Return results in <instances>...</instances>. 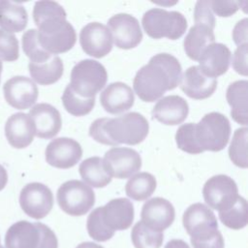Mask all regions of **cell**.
<instances>
[{
	"instance_id": "obj_4",
	"label": "cell",
	"mask_w": 248,
	"mask_h": 248,
	"mask_svg": "<svg viewBox=\"0 0 248 248\" xmlns=\"http://www.w3.org/2000/svg\"><path fill=\"white\" fill-rule=\"evenodd\" d=\"M141 23L145 33L153 39L176 40L185 33L187 28V20L181 13L168 12L160 8L145 12Z\"/></svg>"
},
{
	"instance_id": "obj_42",
	"label": "cell",
	"mask_w": 248,
	"mask_h": 248,
	"mask_svg": "<svg viewBox=\"0 0 248 248\" xmlns=\"http://www.w3.org/2000/svg\"><path fill=\"white\" fill-rule=\"evenodd\" d=\"M239 1H210V8L213 14L219 16H231L238 10Z\"/></svg>"
},
{
	"instance_id": "obj_21",
	"label": "cell",
	"mask_w": 248,
	"mask_h": 248,
	"mask_svg": "<svg viewBox=\"0 0 248 248\" xmlns=\"http://www.w3.org/2000/svg\"><path fill=\"white\" fill-rule=\"evenodd\" d=\"M5 136L15 148L27 147L34 139L35 128L30 116L23 112L11 115L5 124Z\"/></svg>"
},
{
	"instance_id": "obj_23",
	"label": "cell",
	"mask_w": 248,
	"mask_h": 248,
	"mask_svg": "<svg viewBox=\"0 0 248 248\" xmlns=\"http://www.w3.org/2000/svg\"><path fill=\"white\" fill-rule=\"evenodd\" d=\"M135 97L132 88L126 83L112 82L101 93L100 103L104 109L111 114H117L130 109Z\"/></svg>"
},
{
	"instance_id": "obj_29",
	"label": "cell",
	"mask_w": 248,
	"mask_h": 248,
	"mask_svg": "<svg viewBox=\"0 0 248 248\" xmlns=\"http://www.w3.org/2000/svg\"><path fill=\"white\" fill-rule=\"evenodd\" d=\"M78 170L81 178L89 187L103 188L111 181V177L104 167L103 159L100 157L85 159L79 165Z\"/></svg>"
},
{
	"instance_id": "obj_35",
	"label": "cell",
	"mask_w": 248,
	"mask_h": 248,
	"mask_svg": "<svg viewBox=\"0 0 248 248\" xmlns=\"http://www.w3.org/2000/svg\"><path fill=\"white\" fill-rule=\"evenodd\" d=\"M22 48L32 63H44L53 56L40 46L37 29H29L24 32L22 35Z\"/></svg>"
},
{
	"instance_id": "obj_46",
	"label": "cell",
	"mask_w": 248,
	"mask_h": 248,
	"mask_svg": "<svg viewBox=\"0 0 248 248\" xmlns=\"http://www.w3.org/2000/svg\"><path fill=\"white\" fill-rule=\"evenodd\" d=\"M165 248H190V247L185 241L181 239H171L166 244Z\"/></svg>"
},
{
	"instance_id": "obj_47",
	"label": "cell",
	"mask_w": 248,
	"mask_h": 248,
	"mask_svg": "<svg viewBox=\"0 0 248 248\" xmlns=\"http://www.w3.org/2000/svg\"><path fill=\"white\" fill-rule=\"evenodd\" d=\"M8 182V174L5 168L0 165V191L3 190Z\"/></svg>"
},
{
	"instance_id": "obj_1",
	"label": "cell",
	"mask_w": 248,
	"mask_h": 248,
	"mask_svg": "<svg viewBox=\"0 0 248 248\" xmlns=\"http://www.w3.org/2000/svg\"><path fill=\"white\" fill-rule=\"evenodd\" d=\"M181 65L169 53L152 56L148 64L141 67L134 78V90L144 102L160 99L168 90L174 89L180 81Z\"/></svg>"
},
{
	"instance_id": "obj_33",
	"label": "cell",
	"mask_w": 248,
	"mask_h": 248,
	"mask_svg": "<svg viewBox=\"0 0 248 248\" xmlns=\"http://www.w3.org/2000/svg\"><path fill=\"white\" fill-rule=\"evenodd\" d=\"M62 103L65 109L72 115L83 116L88 114L95 105V98H82L77 95L68 84L62 95Z\"/></svg>"
},
{
	"instance_id": "obj_6",
	"label": "cell",
	"mask_w": 248,
	"mask_h": 248,
	"mask_svg": "<svg viewBox=\"0 0 248 248\" xmlns=\"http://www.w3.org/2000/svg\"><path fill=\"white\" fill-rule=\"evenodd\" d=\"M107 79L106 68L100 62L85 59L72 69L69 85L77 95L90 99L95 98V95L106 85Z\"/></svg>"
},
{
	"instance_id": "obj_32",
	"label": "cell",
	"mask_w": 248,
	"mask_h": 248,
	"mask_svg": "<svg viewBox=\"0 0 248 248\" xmlns=\"http://www.w3.org/2000/svg\"><path fill=\"white\" fill-rule=\"evenodd\" d=\"M131 239L136 248H160L164 235L163 232H157L140 221L132 229Z\"/></svg>"
},
{
	"instance_id": "obj_3",
	"label": "cell",
	"mask_w": 248,
	"mask_h": 248,
	"mask_svg": "<svg viewBox=\"0 0 248 248\" xmlns=\"http://www.w3.org/2000/svg\"><path fill=\"white\" fill-rule=\"evenodd\" d=\"M195 140L203 151L217 152L226 147L231 136L229 119L219 112L205 114L199 123H195Z\"/></svg>"
},
{
	"instance_id": "obj_43",
	"label": "cell",
	"mask_w": 248,
	"mask_h": 248,
	"mask_svg": "<svg viewBox=\"0 0 248 248\" xmlns=\"http://www.w3.org/2000/svg\"><path fill=\"white\" fill-rule=\"evenodd\" d=\"M247 44L238 46L232 56V68L238 74L247 76Z\"/></svg>"
},
{
	"instance_id": "obj_10",
	"label": "cell",
	"mask_w": 248,
	"mask_h": 248,
	"mask_svg": "<svg viewBox=\"0 0 248 248\" xmlns=\"http://www.w3.org/2000/svg\"><path fill=\"white\" fill-rule=\"evenodd\" d=\"M19 204L23 212L29 217L37 220L43 219L52 209L53 195L45 184L31 182L21 189Z\"/></svg>"
},
{
	"instance_id": "obj_30",
	"label": "cell",
	"mask_w": 248,
	"mask_h": 248,
	"mask_svg": "<svg viewBox=\"0 0 248 248\" xmlns=\"http://www.w3.org/2000/svg\"><path fill=\"white\" fill-rule=\"evenodd\" d=\"M156 178L148 172H140L133 175L125 186L126 195L135 201L147 200L155 191Z\"/></svg>"
},
{
	"instance_id": "obj_16",
	"label": "cell",
	"mask_w": 248,
	"mask_h": 248,
	"mask_svg": "<svg viewBox=\"0 0 248 248\" xmlns=\"http://www.w3.org/2000/svg\"><path fill=\"white\" fill-rule=\"evenodd\" d=\"M141 222L149 229L163 232L174 221L175 210L166 199L153 198L145 202L140 212Z\"/></svg>"
},
{
	"instance_id": "obj_50",
	"label": "cell",
	"mask_w": 248,
	"mask_h": 248,
	"mask_svg": "<svg viewBox=\"0 0 248 248\" xmlns=\"http://www.w3.org/2000/svg\"><path fill=\"white\" fill-rule=\"evenodd\" d=\"M0 248H4V247H2V246H1V247H0Z\"/></svg>"
},
{
	"instance_id": "obj_34",
	"label": "cell",
	"mask_w": 248,
	"mask_h": 248,
	"mask_svg": "<svg viewBox=\"0 0 248 248\" xmlns=\"http://www.w3.org/2000/svg\"><path fill=\"white\" fill-rule=\"evenodd\" d=\"M247 137L248 129L246 127L236 129L229 147L230 159L235 166L242 169H246L248 166Z\"/></svg>"
},
{
	"instance_id": "obj_36",
	"label": "cell",
	"mask_w": 248,
	"mask_h": 248,
	"mask_svg": "<svg viewBox=\"0 0 248 248\" xmlns=\"http://www.w3.org/2000/svg\"><path fill=\"white\" fill-rule=\"evenodd\" d=\"M86 228L88 234L96 241H107L114 235V232L109 230L103 221L101 207L95 208L88 216Z\"/></svg>"
},
{
	"instance_id": "obj_28",
	"label": "cell",
	"mask_w": 248,
	"mask_h": 248,
	"mask_svg": "<svg viewBox=\"0 0 248 248\" xmlns=\"http://www.w3.org/2000/svg\"><path fill=\"white\" fill-rule=\"evenodd\" d=\"M29 73L33 80L41 85H49L55 83L63 75L64 65L60 57L53 55L49 60L44 63L28 64Z\"/></svg>"
},
{
	"instance_id": "obj_13",
	"label": "cell",
	"mask_w": 248,
	"mask_h": 248,
	"mask_svg": "<svg viewBox=\"0 0 248 248\" xmlns=\"http://www.w3.org/2000/svg\"><path fill=\"white\" fill-rule=\"evenodd\" d=\"M3 92L7 103L17 109H26L34 106L39 95L36 83L22 76L9 78L4 83Z\"/></svg>"
},
{
	"instance_id": "obj_7",
	"label": "cell",
	"mask_w": 248,
	"mask_h": 248,
	"mask_svg": "<svg viewBox=\"0 0 248 248\" xmlns=\"http://www.w3.org/2000/svg\"><path fill=\"white\" fill-rule=\"evenodd\" d=\"M57 202L65 213L81 216L93 207L95 193L91 187L80 180H69L58 188Z\"/></svg>"
},
{
	"instance_id": "obj_22",
	"label": "cell",
	"mask_w": 248,
	"mask_h": 248,
	"mask_svg": "<svg viewBox=\"0 0 248 248\" xmlns=\"http://www.w3.org/2000/svg\"><path fill=\"white\" fill-rule=\"evenodd\" d=\"M188 112V103L177 95L163 97L152 109L153 117L165 125L181 124L186 119Z\"/></svg>"
},
{
	"instance_id": "obj_12",
	"label": "cell",
	"mask_w": 248,
	"mask_h": 248,
	"mask_svg": "<svg viewBox=\"0 0 248 248\" xmlns=\"http://www.w3.org/2000/svg\"><path fill=\"white\" fill-rule=\"evenodd\" d=\"M114 45L122 49L136 47L142 39V32L138 19L129 14H117L108 22Z\"/></svg>"
},
{
	"instance_id": "obj_27",
	"label": "cell",
	"mask_w": 248,
	"mask_h": 248,
	"mask_svg": "<svg viewBox=\"0 0 248 248\" xmlns=\"http://www.w3.org/2000/svg\"><path fill=\"white\" fill-rule=\"evenodd\" d=\"M27 21V12L21 4L8 0H0L1 29L13 34L20 32L25 29Z\"/></svg>"
},
{
	"instance_id": "obj_24",
	"label": "cell",
	"mask_w": 248,
	"mask_h": 248,
	"mask_svg": "<svg viewBox=\"0 0 248 248\" xmlns=\"http://www.w3.org/2000/svg\"><path fill=\"white\" fill-rule=\"evenodd\" d=\"M40 232L36 223L21 220L13 224L5 235L6 248H37Z\"/></svg>"
},
{
	"instance_id": "obj_9",
	"label": "cell",
	"mask_w": 248,
	"mask_h": 248,
	"mask_svg": "<svg viewBox=\"0 0 248 248\" xmlns=\"http://www.w3.org/2000/svg\"><path fill=\"white\" fill-rule=\"evenodd\" d=\"M202 195L206 204L219 212L231 208L239 196L234 180L225 174L210 177L203 185Z\"/></svg>"
},
{
	"instance_id": "obj_38",
	"label": "cell",
	"mask_w": 248,
	"mask_h": 248,
	"mask_svg": "<svg viewBox=\"0 0 248 248\" xmlns=\"http://www.w3.org/2000/svg\"><path fill=\"white\" fill-rule=\"evenodd\" d=\"M195 123L181 125L175 134L176 144L179 149L189 154H200L202 151L198 146L195 140Z\"/></svg>"
},
{
	"instance_id": "obj_39",
	"label": "cell",
	"mask_w": 248,
	"mask_h": 248,
	"mask_svg": "<svg viewBox=\"0 0 248 248\" xmlns=\"http://www.w3.org/2000/svg\"><path fill=\"white\" fill-rule=\"evenodd\" d=\"M19 56V46L16 37L0 28V59L16 61Z\"/></svg>"
},
{
	"instance_id": "obj_51",
	"label": "cell",
	"mask_w": 248,
	"mask_h": 248,
	"mask_svg": "<svg viewBox=\"0 0 248 248\" xmlns=\"http://www.w3.org/2000/svg\"><path fill=\"white\" fill-rule=\"evenodd\" d=\"M0 247H1V244H0Z\"/></svg>"
},
{
	"instance_id": "obj_25",
	"label": "cell",
	"mask_w": 248,
	"mask_h": 248,
	"mask_svg": "<svg viewBox=\"0 0 248 248\" xmlns=\"http://www.w3.org/2000/svg\"><path fill=\"white\" fill-rule=\"evenodd\" d=\"M213 43H215L213 29L203 24H195L188 31L183 46L189 58L199 61L202 51Z\"/></svg>"
},
{
	"instance_id": "obj_37",
	"label": "cell",
	"mask_w": 248,
	"mask_h": 248,
	"mask_svg": "<svg viewBox=\"0 0 248 248\" xmlns=\"http://www.w3.org/2000/svg\"><path fill=\"white\" fill-rule=\"evenodd\" d=\"M66 16L63 7L54 1H38L33 8V19L36 25L46 20Z\"/></svg>"
},
{
	"instance_id": "obj_5",
	"label": "cell",
	"mask_w": 248,
	"mask_h": 248,
	"mask_svg": "<svg viewBox=\"0 0 248 248\" xmlns=\"http://www.w3.org/2000/svg\"><path fill=\"white\" fill-rule=\"evenodd\" d=\"M37 27L40 46L51 55L66 52L76 44V31L66 17L46 20Z\"/></svg>"
},
{
	"instance_id": "obj_2",
	"label": "cell",
	"mask_w": 248,
	"mask_h": 248,
	"mask_svg": "<svg viewBox=\"0 0 248 248\" xmlns=\"http://www.w3.org/2000/svg\"><path fill=\"white\" fill-rule=\"evenodd\" d=\"M148 131L149 125L143 115L129 112L115 118L96 119L89 128V135L96 141L106 145H136L143 141Z\"/></svg>"
},
{
	"instance_id": "obj_48",
	"label": "cell",
	"mask_w": 248,
	"mask_h": 248,
	"mask_svg": "<svg viewBox=\"0 0 248 248\" xmlns=\"http://www.w3.org/2000/svg\"><path fill=\"white\" fill-rule=\"evenodd\" d=\"M76 248H104V247L94 242H82L78 244Z\"/></svg>"
},
{
	"instance_id": "obj_45",
	"label": "cell",
	"mask_w": 248,
	"mask_h": 248,
	"mask_svg": "<svg viewBox=\"0 0 248 248\" xmlns=\"http://www.w3.org/2000/svg\"><path fill=\"white\" fill-rule=\"evenodd\" d=\"M232 38L237 46L247 44V18L238 21L232 31Z\"/></svg>"
},
{
	"instance_id": "obj_15",
	"label": "cell",
	"mask_w": 248,
	"mask_h": 248,
	"mask_svg": "<svg viewBox=\"0 0 248 248\" xmlns=\"http://www.w3.org/2000/svg\"><path fill=\"white\" fill-rule=\"evenodd\" d=\"M79 43L83 51L95 58H102L112 48V37L108 28L100 22H90L82 27Z\"/></svg>"
},
{
	"instance_id": "obj_19",
	"label": "cell",
	"mask_w": 248,
	"mask_h": 248,
	"mask_svg": "<svg viewBox=\"0 0 248 248\" xmlns=\"http://www.w3.org/2000/svg\"><path fill=\"white\" fill-rule=\"evenodd\" d=\"M101 210L104 223L113 232L129 229L134 221V205L125 198L109 201Z\"/></svg>"
},
{
	"instance_id": "obj_49",
	"label": "cell",
	"mask_w": 248,
	"mask_h": 248,
	"mask_svg": "<svg viewBox=\"0 0 248 248\" xmlns=\"http://www.w3.org/2000/svg\"><path fill=\"white\" fill-rule=\"evenodd\" d=\"M1 72H2V61L0 59V80H1Z\"/></svg>"
},
{
	"instance_id": "obj_8",
	"label": "cell",
	"mask_w": 248,
	"mask_h": 248,
	"mask_svg": "<svg viewBox=\"0 0 248 248\" xmlns=\"http://www.w3.org/2000/svg\"><path fill=\"white\" fill-rule=\"evenodd\" d=\"M182 222L187 233L191 236V241L208 239L219 232L214 213L201 202L191 204L185 210Z\"/></svg>"
},
{
	"instance_id": "obj_20",
	"label": "cell",
	"mask_w": 248,
	"mask_h": 248,
	"mask_svg": "<svg viewBox=\"0 0 248 248\" xmlns=\"http://www.w3.org/2000/svg\"><path fill=\"white\" fill-rule=\"evenodd\" d=\"M231 59L232 53L227 46L220 43H213L201 54L199 68L205 76L216 78L228 71Z\"/></svg>"
},
{
	"instance_id": "obj_11",
	"label": "cell",
	"mask_w": 248,
	"mask_h": 248,
	"mask_svg": "<svg viewBox=\"0 0 248 248\" xmlns=\"http://www.w3.org/2000/svg\"><path fill=\"white\" fill-rule=\"evenodd\" d=\"M104 167L110 177L129 178L141 168L140 155L128 147H112L106 152Z\"/></svg>"
},
{
	"instance_id": "obj_14",
	"label": "cell",
	"mask_w": 248,
	"mask_h": 248,
	"mask_svg": "<svg viewBox=\"0 0 248 248\" xmlns=\"http://www.w3.org/2000/svg\"><path fill=\"white\" fill-rule=\"evenodd\" d=\"M45 155L48 165L57 169H70L81 159L82 148L73 139L58 138L47 144Z\"/></svg>"
},
{
	"instance_id": "obj_18",
	"label": "cell",
	"mask_w": 248,
	"mask_h": 248,
	"mask_svg": "<svg viewBox=\"0 0 248 248\" xmlns=\"http://www.w3.org/2000/svg\"><path fill=\"white\" fill-rule=\"evenodd\" d=\"M179 86L188 97L202 100L214 93L217 79L205 76L199 66H191L181 76Z\"/></svg>"
},
{
	"instance_id": "obj_44",
	"label": "cell",
	"mask_w": 248,
	"mask_h": 248,
	"mask_svg": "<svg viewBox=\"0 0 248 248\" xmlns=\"http://www.w3.org/2000/svg\"><path fill=\"white\" fill-rule=\"evenodd\" d=\"M193 248H224V238L222 233L218 232L212 237L201 240V241H191Z\"/></svg>"
},
{
	"instance_id": "obj_31",
	"label": "cell",
	"mask_w": 248,
	"mask_h": 248,
	"mask_svg": "<svg viewBox=\"0 0 248 248\" xmlns=\"http://www.w3.org/2000/svg\"><path fill=\"white\" fill-rule=\"evenodd\" d=\"M221 222L232 230L243 229L248 223V207L246 200L238 196L235 203L229 209L219 212Z\"/></svg>"
},
{
	"instance_id": "obj_40",
	"label": "cell",
	"mask_w": 248,
	"mask_h": 248,
	"mask_svg": "<svg viewBox=\"0 0 248 248\" xmlns=\"http://www.w3.org/2000/svg\"><path fill=\"white\" fill-rule=\"evenodd\" d=\"M194 19L196 24H203L210 27L211 29H214L215 17L210 8V1L202 0L196 3Z\"/></svg>"
},
{
	"instance_id": "obj_26",
	"label": "cell",
	"mask_w": 248,
	"mask_h": 248,
	"mask_svg": "<svg viewBox=\"0 0 248 248\" xmlns=\"http://www.w3.org/2000/svg\"><path fill=\"white\" fill-rule=\"evenodd\" d=\"M247 94L248 82L247 80H236L231 83L227 89V101L231 106V115L232 119L246 126L248 123L247 110Z\"/></svg>"
},
{
	"instance_id": "obj_41",
	"label": "cell",
	"mask_w": 248,
	"mask_h": 248,
	"mask_svg": "<svg viewBox=\"0 0 248 248\" xmlns=\"http://www.w3.org/2000/svg\"><path fill=\"white\" fill-rule=\"evenodd\" d=\"M36 226L40 232V241L37 248H58V240L53 231L40 222H37Z\"/></svg>"
},
{
	"instance_id": "obj_17",
	"label": "cell",
	"mask_w": 248,
	"mask_h": 248,
	"mask_svg": "<svg viewBox=\"0 0 248 248\" xmlns=\"http://www.w3.org/2000/svg\"><path fill=\"white\" fill-rule=\"evenodd\" d=\"M28 115L34 124L35 136L40 139H51L61 129L62 119L60 112L49 104L41 103L35 105Z\"/></svg>"
}]
</instances>
